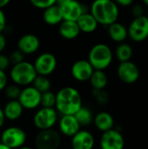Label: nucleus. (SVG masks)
I'll return each mask as SVG.
<instances>
[{"mask_svg": "<svg viewBox=\"0 0 148 149\" xmlns=\"http://www.w3.org/2000/svg\"><path fill=\"white\" fill-rule=\"evenodd\" d=\"M8 85V77L4 71L0 70V92L3 91Z\"/></svg>", "mask_w": 148, "mask_h": 149, "instance_id": "obj_35", "label": "nucleus"}, {"mask_svg": "<svg viewBox=\"0 0 148 149\" xmlns=\"http://www.w3.org/2000/svg\"><path fill=\"white\" fill-rule=\"evenodd\" d=\"M57 64V58L52 53L44 52L37 57L33 65L38 75L49 76L56 70Z\"/></svg>", "mask_w": 148, "mask_h": 149, "instance_id": "obj_10", "label": "nucleus"}, {"mask_svg": "<svg viewBox=\"0 0 148 149\" xmlns=\"http://www.w3.org/2000/svg\"><path fill=\"white\" fill-rule=\"evenodd\" d=\"M6 27V17L2 9H0V33H2Z\"/></svg>", "mask_w": 148, "mask_h": 149, "instance_id": "obj_36", "label": "nucleus"}, {"mask_svg": "<svg viewBox=\"0 0 148 149\" xmlns=\"http://www.w3.org/2000/svg\"><path fill=\"white\" fill-rule=\"evenodd\" d=\"M59 34L62 38L71 40L74 39L79 37L80 33V30L76 21H69V20H63L59 24L58 28Z\"/></svg>", "mask_w": 148, "mask_h": 149, "instance_id": "obj_21", "label": "nucleus"}, {"mask_svg": "<svg viewBox=\"0 0 148 149\" xmlns=\"http://www.w3.org/2000/svg\"><path fill=\"white\" fill-rule=\"evenodd\" d=\"M93 124L95 127L104 133L111 130L114 127V119L108 112H99L93 117Z\"/></svg>", "mask_w": 148, "mask_h": 149, "instance_id": "obj_18", "label": "nucleus"}, {"mask_svg": "<svg viewBox=\"0 0 148 149\" xmlns=\"http://www.w3.org/2000/svg\"><path fill=\"white\" fill-rule=\"evenodd\" d=\"M107 32L110 38L116 43L124 42L128 37L127 27H126L123 24L116 21L110 25L107 26Z\"/></svg>", "mask_w": 148, "mask_h": 149, "instance_id": "obj_20", "label": "nucleus"}, {"mask_svg": "<svg viewBox=\"0 0 148 149\" xmlns=\"http://www.w3.org/2000/svg\"><path fill=\"white\" fill-rule=\"evenodd\" d=\"M144 12H145V10H144L143 5L137 3V4H133L132 6V14L134 17L143 16Z\"/></svg>", "mask_w": 148, "mask_h": 149, "instance_id": "obj_33", "label": "nucleus"}, {"mask_svg": "<svg viewBox=\"0 0 148 149\" xmlns=\"http://www.w3.org/2000/svg\"><path fill=\"white\" fill-rule=\"evenodd\" d=\"M20 92H21L20 86L14 83L11 85H7V86L4 88L5 96L9 99V100H17L19 97Z\"/></svg>", "mask_w": 148, "mask_h": 149, "instance_id": "obj_29", "label": "nucleus"}, {"mask_svg": "<svg viewBox=\"0 0 148 149\" xmlns=\"http://www.w3.org/2000/svg\"><path fill=\"white\" fill-rule=\"evenodd\" d=\"M5 46H6V38L2 33H0V53L4 50Z\"/></svg>", "mask_w": 148, "mask_h": 149, "instance_id": "obj_38", "label": "nucleus"}, {"mask_svg": "<svg viewBox=\"0 0 148 149\" xmlns=\"http://www.w3.org/2000/svg\"><path fill=\"white\" fill-rule=\"evenodd\" d=\"M73 115L77 119L81 127L91 125L93 121V117H94L92 112L88 107L84 106H82Z\"/></svg>", "mask_w": 148, "mask_h": 149, "instance_id": "obj_25", "label": "nucleus"}, {"mask_svg": "<svg viewBox=\"0 0 148 149\" xmlns=\"http://www.w3.org/2000/svg\"><path fill=\"white\" fill-rule=\"evenodd\" d=\"M77 24L79 25L80 32L85 33H92L95 31L99 26L97 20L90 13V11L82 14L77 20Z\"/></svg>", "mask_w": 148, "mask_h": 149, "instance_id": "obj_23", "label": "nucleus"}, {"mask_svg": "<svg viewBox=\"0 0 148 149\" xmlns=\"http://www.w3.org/2000/svg\"><path fill=\"white\" fill-rule=\"evenodd\" d=\"M5 119L10 121H16L20 119L24 113V108L17 100H9L3 107Z\"/></svg>", "mask_w": 148, "mask_h": 149, "instance_id": "obj_19", "label": "nucleus"}, {"mask_svg": "<svg viewBox=\"0 0 148 149\" xmlns=\"http://www.w3.org/2000/svg\"><path fill=\"white\" fill-rule=\"evenodd\" d=\"M94 69L87 59H79L72 65L71 72L72 78L79 82L89 81Z\"/></svg>", "mask_w": 148, "mask_h": 149, "instance_id": "obj_14", "label": "nucleus"}, {"mask_svg": "<svg viewBox=\"0 0 148 149\" xmlns=\"http://www.w3.org/2000/svg\"><path fill=\"white\" fill-rule=\"evenodd\" d=\"M37 75L33 64L25 60L13 65L10 71V78L12 82L23 87L31 85Z\"/></svg>", "mask_w": 148, "mask_h": 149, "instance_id": "obj_4", "label": "nucleus"}, {"mask_svg": "<svg viewBox=\"0 0 148 149\" xmlns=\"http://www.w3.org/2000/svg\"><path fill=\"white\" fill-rule=\"evenodd\" d=\"M113 59V54L112 49L106 44L99 43L91 48L87 60L94 70L104 71L111 65Z\"/></svg>", "mask_w": 148, "mask_h": 149, "instance_id": "obj_3", "label": "nucleus"}, {"mask_svg": "<svg viewBox=\"0 0 148 149\" xmlns=\"http://www.w3.org/2000/svg\"><path fill=\"white\" fill-rule=\"evenodd\" d=\"M61 144V134L54 128L39 130L35 136L36 149H58Z\"/></svg>", "mask_w": 148, "mask_h": 149, "instance_id": "obj_5", "label": "nucleus"}, {"mask_svg": "<svg viewBox=\"0 0 148 149\" xmlns=\"http://www.w3.org/2000/svg\"><path fill=\"white\" fill-rule=\"evenodd\" d=\"M17 149H34V148H31V147H27V146H23V147H21V148H17Z\"/></svg>", "mask_w": 148, "mask_h": 149, "instance_id": "obj_43", "label": "nucleus"}, {"mask_svg": "<svg viewBox=\"0 0 148 149\" xmlns=\"http://www.w3.org/2000/svg\"><path fill=\"white\" fill-rule=\"evenodd\" d=\"M17 100L24 110H35L40 107L41 93L30 85L21 89Z\"/></svg>", "mask_w": 148, "mask_h": 149, "instance_id": "obj_9", "label": "nucleus"}, {"mask_svg": "<svg viewBox=\"0 0 148 149\" xmlns=\"http://www.w3.org/2000/svg\"><path fill=\"white\" fill-rule=\"evenodd\" d=\"M99 24L108 26L118 21L120 9L113 0H94L89 10Z\"/></svg>", "mask_w": 148, "mask_h": 149, "instance_id": "obj_2", "label": "nucleus"}, {"mask_svg": "<svg viewBox=\"0 0 148 149\" xmlns=\"http://www.w3.org/2000/svg\"><path fill=\"white\" fill-rule=\"evenodd\" d=\"M63 15L64 20H69V21H76L79 19V17L85 13L89 12L90 8L86 4H84L78 0H72L68 2L67 3L60 6Z\"/></svg>", "mask_w": 148, "mask_h": 149, "instance_id": "obj_13", "label": "nucleus"}, {"mask_svg": "<svg viewBox=\"0 0 148 149\" xmlns=\"http://www.w3.org/2000/svg\"><path fill=\"white\" fill-rule=\"evenodd\" d=\"M94 146L95 138L87 130L80 129L71 138V148L72 149H93Z\"/></svg>", "mask_w": 148, "mask_h": 149, "instance_id": "obj_16", "label": "nucleus"}, {"mask_svg": "<svg viewBox=\"0 0 148 149\" xmlns=\"http://www.w3.org/2000/svg\"><path fill=\"white\" fill-rule=\"evenodd\" d=\"M118 6H122V7H128L131 6L133 3L134 0H113Z\"/></svg>", "mask_w": 148, "mask_h": 149, "instance_id": "obj_37", "label": "nucleus"}, {"mask_svg": "<svg viewBox=\"0 0 148 149\" xmlns=\"http://www.w3.org/2000/svg\"><path fill=\"white\" fill-rule=\"evenodd\" d=\"M32 86H34L38 91H39L41 93L47 92L51 90V82L48 76H43V75H37L34 79L32 84Z\"/></svg>", "mask_w": 148, "mask_h": 149, "instance_id": "obj_27", "label": "nucleus"}, {"mask_svg": "<svg viewBox=\"0 0 148 149\" xmlns=\"http://www.w3.org/2000/svg\"><path fill=\"white\" fill-rule=\"evenodd\" d=\"M10 2V0H0V9H3V7H5Z\"/></svg>", "mask_w": 148, "mask_h": 149, "instance_id": "obj_41", "label": "nucleus"}, {"mask_svg": "<svg viewBox=\"0 0 148 149\" xmlns=\"http://www.w3.org/2000/svg\"><path fill=\"white\" fill-rule=\"evenodd\" d=\"M56 104V93L51 90L41 93L40 107L47 108H55Z\"/></svg>", "mask_w": 148, "mask_h": 149, "instance_id": "obj_28", "label": "nucleus"}, {"mask_svg": "<svg viewBox=\"0 0 148 149\" xmlns=\"http://www.w3.org/2000/svg\"><path fill=\"white\" fill-rule=\"evenodd\" d=\"M29 1L34 7L41 10H44L45 8L56 3V0H29Z\"/></svg>", "mask_w": 148, "mask_h": 149, "instance_id": "obj_31", "label": "nucleus"}, {"mask_svg": "<svg viewBox=\"0 0 148 149\" xmlns=\"http://www.w3.org/2000/svg\"><path fill=\"white\" fill-rule=\"evenodd\" d=\"M100 149H124L125 139L117 129H111L102 133L99 141Z\"/></svg>", "mask_w": 148, "mask_h": 149, "instance_id": "obj_12", "label": "nucleus"}, {"mask_svg": "<svg viewBox=\"0 0 148 149\" xmlns=\"http://www.w3.org/2000/svg\"><path fill=\"white\" fill-rule=\"evenodd\" d=\"M89 81H90V84H91L92 89L104 90L106 88V86H107L108 78L104 71L94 70Z\"/></svg>", "mask_w": 148, "mask_h": 149, "instance_id": "obj_24", "label": "nucleus"}, {"mask_svg": "<svg viewBox=\"0 0 148 149\" xmlns=\"http://www.w3.org/2000/svg\"><path fill=\"white\" fill-rule=\"evenodd\" d=\"M0 149H11L10 148L7 147L6 145L3 144V143H0Z\"/></svg>", "mask_w": 148, "mask_h": 149, "instance_id": "obj_42", "label": "nucleus"}, {"mask_svg": "<svg viewBox=\"0 0 148 149\" xmlns=\"http://www.w3.org/2000/svg\"><path fill=\"white\" fill-rule=\"evenodd\" d=\"M70 1H72V0H56V4L58 5V6L60 7V6H62V5H64V4H65V3H67L70 2Z\"/></svg>", "mask_w": 148, "mask_h": 149, "instance_id": "obj_40", "label": "nucleus"}, {"mask_svg": "<svg viewBox=\"0 0 148 149\" xmlns=\"http://www.w3.org/2000/svg\"><path fill=\"white\" fill-rule=\"evenodd\" d=\"M65 149H72V148H65Z\"/></svg>", "mask_w": 148, "mask_h": 149, "instance_id": "obj_46", "label": "nucleus"}, {"mask_svg": "<svg viewBox=\"0 0 148 149\" xmlns=\"http://www.w3.org/2000/svg\"><path fill=\"white\" fill-rule=\"evenodd\" d=\"M10 65V61L9 57L0 53V70L5 72V70L9 68Z\"/></svg>", "mask_w": 148, "mask_h": 149, "instance_id": "obj_34", "label": "nucleus"}, {"mask_svg": "<svg viewBox=\"0 0 148 149\" xmlns=\"http://www.w3.org/2000/svg\"><path fill=\"white\" fill-rule=\"evenodd\" d=\"M82 106L81 94L72 86H65L56 93L55 109L61 115H73Z\"/></svg>", "mask_w": 148, "mask_h": 149, "instance_id": "obj_1", "label": "nucleus"}, {"mask_svg": "<svg viewBox=\"0 0 148 149\" xmlns=\"http://www.w3.org/2000/svg\"><path fill=\"white\" fill-rule=\"evenodd\" d=\"M58 126L60 134L69 138H72L81 129V126L74 115H61Z\"/></svg>", "mask_w": 148, "mask_h": 149, "instance_id": "obj_15", "label": "nucleus"}, {"mask_svg": "<svg viewBox=\"0 0 148 149\" xmlns=\"http://www.w3.org/2000/svg\"><path fill=\"white\" fill-rule=\"evenodd\" d=\"M0 143H1V134H0Z\"/></svg>", "mask_w": 148, "mask_h": 149, "instance_id": "obj_45", "label": "nucleus"}, {"mask_svg": "<svg viewBox=\"0 0 148 149\" xmlns=\"http://www.w3.org/2000/svg\"><path fill=\"white\" fill-rule=\"evenodd\" d=\"M43 18H44V21L49 25L59 24L64 20L61 8L56 3L45 8L44 10Z\"/></svg>", "mask_w": 148, "mask_h": 149, "instance_id": "obj_22", "label": "nucleus"}, {"mask_svg": "<svg viewBox=\"0 0 148 149\" xmlns=\"http://www.w3.org/2000/svg\"><path fill=\"white\" fill-rule=\"evenodd\" d=\"M92 96L95 98V100H97V102L99 105H105L107 103L108 101V94L106 92H105L104 90H95L92 89Z\"/></svg>", "mask_w": 148, "mask_h": 149, "instance_id": "obj_30", "label": "nucleus"}, {"mask_svg": "<svg viewBox=\"0 0 148 149\" xmlns=\"http://www.w3.org/2000/svg\"><path fill=\"white\" fill-rule=\"evenodd\" d=\"M58 120V113L55 108L41 107L33 115L32 122L34 127L39 130L53 128Z\"/></svg>", "mask_w": 148, "mask_h": 149, "instance_id": "obj_6", "label": "nucleus"}, {"mask_svg": "<svg viewBox=\"0 0 148 149\" xmlns=\"http://www.w3.org/2000/svg\"><path fill=\"white\" fill-rule=\"evenodd\" d=\"M142 1V3L145 4V5H147L148 7V0H141Z\"/></svg>", "mask_w": 148, "mask_h": 149, "instance_id": "obj_44", "label": "nucleus"}, {"mask_svg": "<svg viewBox=\"0 0 148 149\" xmlns=\"http://www.w3.org/2000/svg\"><path fill=\"white\" fill-rule=\"evenodd\" d=\"M5 116H4V113H3V108L0 107V129L3 127L4 123H5Z\"/></svg>", "mask_w": 148, "mask_h": 149, "instance_id": "obj_39", "label": "nucleus"}, {"mask_svg": "<svg viewBox=\"0 0 148 149\" xmlns=\"http://www.w3.org/2000/svg\"><path fill=\"white\" fill-rule=\"evenodd\" d=\"M117 75L119 79L125 84H134L140 79V69L133 61L120 62L117 68Z\"/></svg>", "mask_w": 148, "mask_h": 149, "instance_id": "obj_11", "label": "nucleus"}, {"mask_svg": "<svg viewBox=\"0 0 148 149\" xmlns=\"http://www.w3.org/2000/svg\"><path fill=\"white\" fill-rule=\"evenodd\" d=\"M128 37L133 42L140 43L148 38V16L134 17L127 27Z\"/></svg>", "mask_w": 148, "mask_h": 149, "instance_id": "obj_8", "label": "nucleus"}, {"mask_svg": "<svg viewBox=\"0 0 148 149\" xmlns=\"http://www.w3.org/2000/svg\"><path fill=\"white\" fill-rule=\"evenodd\" d=\"M26 140V133L19 127H9L1 133V143L11 149H17L24 146Z\"/></svg>", "mask_w": 148, "mask_h": 149, "instance_id": "obj_7", "label": "nucleus"}, {"mask_svg": "<svg viewBox=\"0 0 148 149\" xmlns=\"http://www.w3.org/2000/svg\"><path fill=\"white\" fill-rule=\"evenodd\" d=\"M40 46V41L38 38L31 33L23 35L17 41V50L22 53L33 54L35 53Z\"/></svg>", "mask_w": 148, "mask_h": 149, "instance_id": "obj_17", "label": "nucleus"}, {"mask_svg": "<svg viewBox=\"0 0 148 149\" xmlns=\"http://www.w3.org/2000/svg\"><path fill=\"white\" fill-rule=\"evenodd\" d=\"M133 54V47L127 43H120L115 49V56L120 62L131 60Z\"/></svg>", "mask_w": 148, "mask_h": 149, "instance_id": "obj_26", "label": "nucleus"}, {"mask_svg": "<svg viewBox=\"0 0 148 149\" xmlns=\"http://www.w3.org/2000/svg\"><path fill=\"white\" fill-rule=\"evenodd\" d=\"M9 58L10 61V64L16 65L24 60V54L22 53L19 50H17L10 53V55L9 56Z\"/></svg>", "mask_w": 148, "mask_h": 149, "instance_id": "obj_32", "label": "nucleus"}]
</instances>
